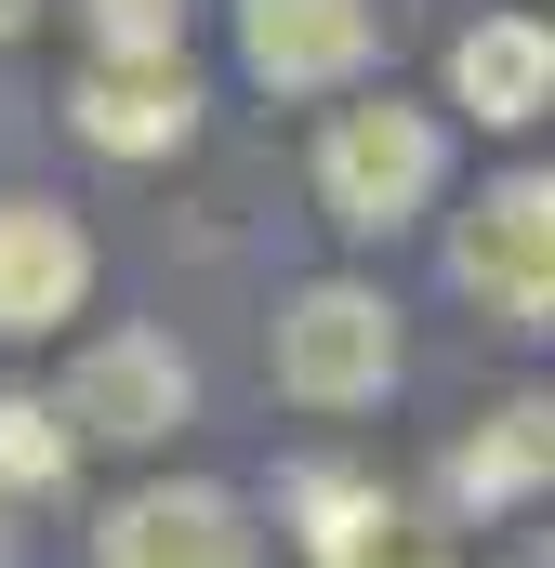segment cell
<instances>
[{
	"label": "cell",
	"instance_id": "6da1fadb",
	"mask_svg": "<svg viewBox=\"0 0 555 568\" xmlns=\"http://www.w3.org/2000/svg\"><path fill=\"white\" fill-rule=\"evenodd\" d=\"M278 397H304V410H357V397H384L397 384V304L357 278H304L278 304Z\"/></svg>",
	"mask_w": 555,
	"mask_h": 568
},
{
	"label": "cell",
	"instance_id": "7a4b0ae2",
	"mask_svg": "<svg viewBox=\"0 0 555 568\" xmlns=\"http://www.w3.org/2000/svg\"><path fill=\"white\" fill-rule=\"evenodd\" d=\"M436 172H450V145H436V120L397 106V93H371V106H344V120L317 133V199H331V225H357V239L411 225L423 199H436Z\"/></svg>",
	"mask_w": 555,
	"mask_h": 568
},
{
	"label": "cell",
	"instance_id": "3957f363",
	"mask_svg": "<svg viewBox=\"0 0 555 568\" xmlns=\"http://www.w3.org/2000/svg\"><path fill=\"white\" fill-rule=\"evenodd\" d=\"M185 397H199V371L172 357V331H93L80 357H67V424L93 436V449H145V436L185 424Z\"/></svg>",
	"mask_w": 555,
	"mask_h": 568
},
{
	"label": "cell",
	"instance_id": "277c9868",
	"mask_svg": "<svg viewBox=\"0 0 555 568\" xmlns=\"http://www.w3.org/2000/svg\"><path fill=\"white\" fill-rule=\"evenodd\" d=\"M450 265H463V291H476V304H503V317H555V172L490 185V199L463 212Z\"/></svg>",
	"mask_w": 555,
	"mask_h": 568
},
{
	"label": "cell",
	"instance_id": "5b68a950",
	"mask_svg": "<svg viewBox=\"0 0 555 568\" xmlns=\"http://www.w3.org/2000/svg\"><path fill=\"white\" fill-rule=\"evenodd\" d=\"M67 120L107 145V159H172V145L199 133V93H185L172 53H93L67 80Z\"/></svg>",
	"mask_w": 555,
	"mask_h": 568
},
{
	"label": "cell",
	"instance_id": "8992f818",
	"mask_svg": "<svg viewBox=\"0 0 555 568\" xmlns=\"http://www.w3.org/2000/svg\"><path fill=\"white\" fill-rule=\"evenodd\" d=\"M80 291H93V239H80L53 199H0V344L67 331Z\"/></svg>",
	"mask_w": 555,
	"mask_h": 568
},
{
	"label": "cell",
	"instance_id": "52a82bcc",
	"mask_svg": "<svg viewBox=\"0 0 555 568\" xmlns=\"http://www.w3.org/2000/svg\"><path fill=\"white\" fill-rule=\"evenodd\" d=\"M239 53L278 93H331L371 67V0H239Z\"/></svg>",
	"mask_w": 555,
	"mask_h": 568
},
{
	"label": "cell",
	"instance_id": "ba28073f",
	"mask_svg": "<svg viewBox=\"0 0 555 568\" xmlns=\"http://www.w3.org/2000/svg\"><path fill=\"white\" fill-rule=\"evenodd\" d=\"M107 568H252V516L225 489H133L107 516Z\"/></svg>",
	"mask_w": 555,
	"mask_h": 568
},
{
	"label": "cell",
	"instance_id": "9c48e42d",
	"mask_svg": "<svg viewBox=\"0 0 555 568\" xmlns=\"http://www.w3.org/2000/svg\"><path fill=\"white\" fill-rule=\"evenodd\" d=\"M450 106H476V120H543L555 106V27L543 13H490V27H463L450 40Z\"/></svg>",
	"mask_w": 555,
	"mask_h": 568
},
{
	"label": "cell",
	"instance_id": "30bf717a",
	"mask_svg": "<svg viewBox=\"0 0 555 568\" xmlns=\"http://www.w3.org/2000/svg\"><path fill=\"white\" fill-rule=\"evenodd\" d=\"M529 489H555V397L543 384L503 397V410H476V436L450 449V503H463V516H503V503H529Z\"/></svg>",
	"mask_w": 555,
	"mask_h": 568
},
{
	"label": "cell",
	"instance_id": "8fae6325",
	"mask_svg": "<svg viewBox=\"0 0 555 568\" xmlns=\"http://www.w3.org/2000/svg\"><path fill=\"white\" fill-rule=\"evenodd\" d=\"M67 449H80V424H67V397H0V489H53L67 476Z\"/></svg>",
	"mask_w": 555,
	"mask_h": 568
},
{
	"label": "cell",
	"instance_id": "7c38bea8",
	"mask_svg": "<svg viewBox=\"0 0 555 568\" xmlns=\"http://www.w3.org/2000/svg\"><path fill=\"white\" fill-rule=\"evenodd\" d=\"M80 13L107 53H172V27H185V0H80Z\"/></svg>",
	"mask_w": 555,
	"mask_h": 568
},
{
	"label": "cell",
	"instance_id": "4fadbf2b",
	"mask_svg": "<svg viewBox=\"0 0 555 568\" xmlns=\"http://www.w3.org/2000/svg\"><path fill=\"white\" fill-rule=\"evenodd\" d=\"M490 568H555V529H529V542H503Z\"/></svg>",
	"mask_w": 555,
	"mask_h": 568
},
{
	"label": "cell",
	"instance_id": "5bb4252c",
	"mask_svg": "<svg viewBox=\"0 0 555 568\" xmlns=\"http://www.w3.org/2000/svg\"><path fill=\"white\" fill-rule=\"evenodd\" d=\"M27 27H40V0H0V40H27Z\"/></svg>",
	"mask_w": 555,
	"mask_h": 568
},
{
	"label": "cell",
	"instance_id": "9a60e30c",
	"mask_svg": "<svg viewBox=\"0 0 555 568\" xmlns=\"http://www.w3.org/2000/svg\"><path fill=\"white\" fill-rule=\"evenodd\" d=\"M0 568H13V529H0Z\"/></svg>",
	"mask_w": 555,
	"mask_h": 568
}]
</instances>
